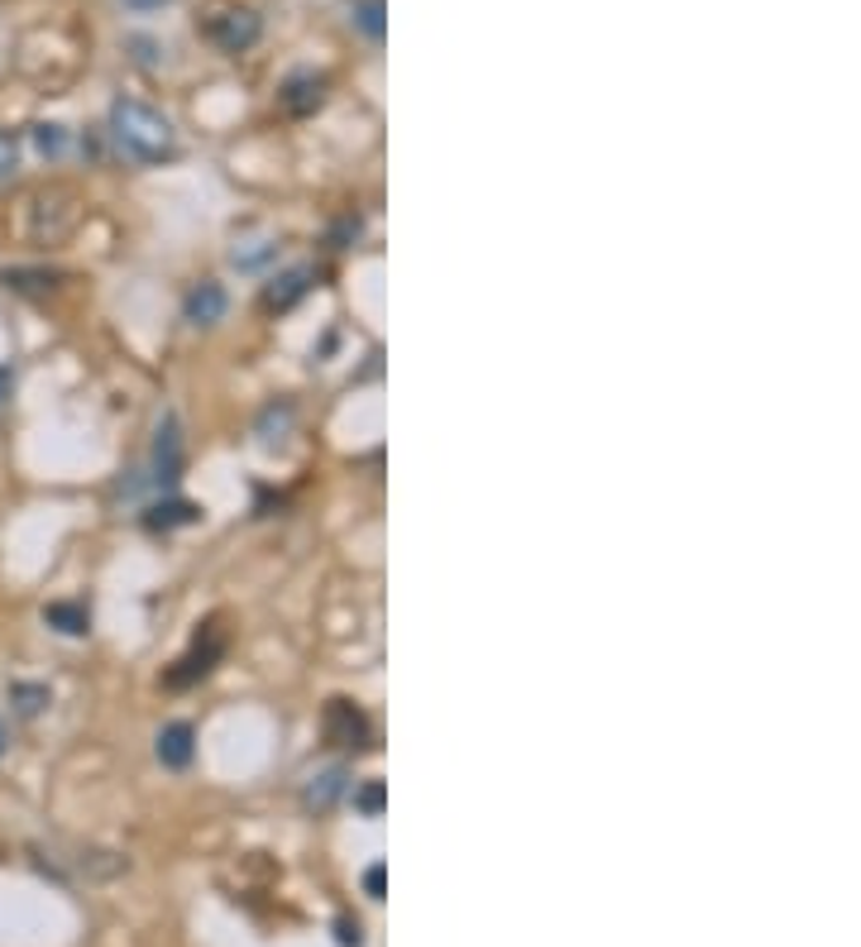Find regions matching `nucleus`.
<instances>
[{"label":"nucleus","instance_id":"5","mask_svg":"<svg viewBox=\"0 0 861 947\" xmlns=\"http://www.w3.org/2000/svg\"><path fill=\"white\" fill-rule=\"evenodd\" d=\"M311 283H316V268H307V264L274 273V278L264 283V312H293L297 302L311 293Z\"/></svg>","mask_w":861,"mask_h":947},{"label":"nucleus","instance_id":"11","mask_svg":"<svg viewBox=\"0 0 861 947\" xmlns=\"http://www.w3.org/2000/svg\"><path fill=\"white\" fill-rule=\"evenodd\" d=\"M297 426V407L287 403V397H278V403H268L264 412H259V422H254V436H259V445H283L287 441V431Z\"/></svg>","mask_w":861,"mask_h":947},{"label":"nucleus","instance_id":"27","mask_svg":"<svg viewBox=\"0 0 861 947\" xmlns=\"http://www.w3.org/2000/svg\"><path fill=\"white\" fill-rule=\"evenodd\" d=\"M6 747H10V737H6V722H0V757H6Z\"/></svg>","mask_w":861,"mask_h":947},{"label":"nucleus","instance_id":"19","mask_svg":"<svg viewBox=\"0 0 861 947\" xmlns=\"http://www.w3.org/2000/svg\"><path fill=\"white\" fill-rule=\"evenodd\" d=\"M34 149L43 158H58L68 149V130H62V125H34Z\"/></svg>","mask_w":861,"mask_h":947},{"label":"nucleus","instance_id":"14","mask_svg":"<svg viewBox=\"0 0 861 947\" xmlns=\"http://www.w3.org/2000/svg\"><path fill=\"white\" fill-rule=\"evenodd\" d=\"M0 283H6L10 293L43 297V293H53V287H58V273H48V268H6V273H0Z\"/></svg>","mask_w":861,"mask_h":947},{"label":"nucleus","instance_id":"22","mask_svg":"<svg viewBox=\"0 0 861 947\" xmlns=\"http://www.w3.org/2000/svg\"><path fill=\"white\" fill-rule=\"evenodd\" d=\"M335 943H340V947H364L359 919H335Z\"/></svg>","mask_w":861,"mask_h":947},{"label":"nucleus","instance_id":"4","mask_svg":"<svg viewBox=\"0 0 861 947\" xmlns=\"http://www.w3.org/2000/svg\"><path fill=\"white\" fill-rule=\"evenodd\" d=\"M321 728H326V742H335V747H355V751L369 747V718H364V709H359V703H349V699H330L326 703Z\"/></svg>","mask_w":861,"mask_h":947},{"label":"nucleus","instance_id":"15","mask_svg":"<svg viewBox=\"0 0 861 947\" xmlns=\"http://www.w3.org/2000/svg\"><path fill=\"white\" fill-rule=\"evenodd\" d=\"M43 622L53 632H62V637H82L91 628V613H87L82 603H48L43 608Z\"/></svg>","mask_w":861,"mask_h":947},{"label":"nucleus","instance_id":"8","mask_svg":"<svg viewBox=\"0 0 861 947\" xmlns=\"http://www.w3.org/2000/svg\"><path fill=\"white\" fill-rule=\"evenodd\" d=\"M345 790H349V770L345 766H326V770H316V776L301 785V809H307V813H330L335 805H340Z\"/></svg>","mask_w":861,"mask_h":947},{"label":"nucleus","instance_id":"18","mask_svg":"<svg viewBox=\"0 0 861 947\" xmlns=\"http://www.w3.org/2000/svg\"><path fill=\"white\" fill-rule=\"evenodd\" d=\"M349 20H355V29L364 39H383V0H355V6H349Z\"/></svg>","mask_w":861,"mask_h":947},{"label":"nucleus","instance_id":"25","mask_svg":"<svg viewBox=\"0 0 861 947\" xmlns=\"http://www.w3.org/2000/svg\"><path fill=\"white\" fill-rule=\"evenodd\" d=\"M349 239H359V220H355V216L335 226V249H349Z\"/></svg>","mask_w":861,"mask_h":947},{"label":"nucleus","instance_id":"16","mask_svg":"<svg viewBox=\"0 0 861 947\" xmlns=\"http://www.w3.org/2000/svg\"><path fill=\"white\" fill-rule=\"evenodd\" d=\"M10 703H14V713L20 718H39L48 709V684H24V680H14L10 684Z\"/></svg>","mask_w":861,"mask_h":947},{"label":"nucleus","instance_id":"3","mask_svg":"<svg viewBox=\"0 0 861 947\" xmlns=\"http://www.w3.org/2000/svg\"><path fill=\"white\" fill-rule=\"evenodd\" d=\"M77 226V206L68 191H53V197H39L29 206V235L39 239V245H58V239H68Z\"/></svg>","mask_w":861,"mask_h":947},{"label":"nucleus","instance_id":"6","mask_svg":"<svg viewBox=\"0 0 861 947\" xmlns=\"http://www.w3.org/2000/svg\"><path fill=\"white\" fill-rule=\"evenodd\" d=\"M226 307H230V297H226V287H220L216 278H201V283H191L187 287V297H182V316L191 320V326H216V320H226Z\"/></svg>","mask_w":861,"mask_h":947},{"label":"nucleus","instance_id":"21","mask_svg":"<svg viewBox=\"0 0 861 947\" xmlns=\"http://www.w3.org/2000/svg\"><path fill=\"white\" fill-rule=\"evenodd\" d=\"M14 168H20V135L0 125V183H6Z\"/></svg>","mask_w":861,"mask_h":947},{"label":"nucleus","instance_id":"12","mask_svg":"<svg viewBox=\"0 0 861 947\" xmlns=\"http://www.w3.org/2000/svg\"><path fill=\"white\" fill-rule=\"evenodd\" d=\"M220 651H226V641H220V637H211V641H206V647H197V651H191L187 661H178V670H172V675H168V684H172V689H182V684H197V680H206V675H211V670H216Z\"/></svg>","mask_w":861,"mask_h":947},{"label":"nucleus","instance_id":"20","mask_svg":"<svg viewBox=\"0 0 861 947\" xmlns=\"http://www.w3.org/2000/svg\"><path fill=\"white\" fill-rule=\"evenodd\" d=\"M383 805H388V790H383V780H369L364 790H355V809H359L364 818H378Z\"/></svg>","mask_w":861,"mask_h":947},{"label":"nucleus","instance_id":"26","mask_svg":"<svg viewBox=\"0 0 861 947\" xmlns=\"http://www.w3.org/2000/svg\"><path fill=\"white\" fill-rule=\"evenodd\" d=\"M130 10H158V6H168V0H125Z\"/></svg>","mask_w":861,"mask_h":947},{"label":"nucleus","instance_id":"10","mask_svg":"<svg viewBox=\"0 0 861 947\" xmlns=\"http://www.w3.org/2000/svg\"><path fill=\"white\" fill-rule=\"evenodd\" d=\"M326 106V77H316V72H297V77H287V87H283V110L287 116H316V110Z\"/></svg>","mask_w":861,"mask_h":947},{"label":"nucleus","instance_id":"23","mask_svg":"<svg viewBox=\"0 0 861 947\" xmlns=\"http://www.w3.org/2000/svg\"><path fill=\"white\" fill-rule=\"evenodd\" d=\"M383 886H388V871H383V861H374L369 871H364V890H369V900H383Z\"/></svg>","mask_w":861,"mask_h":947},{"label":"nucleus","instance_id":"1","mask_svg":"<svg viewBox=\"0 0 861 947\" xmlns=\"http://www.w3.org/2000/svg\"><path fill=\"white\" fill-rule=\"evenodd\" d=\"M110 139H116V149L125 158H135V164H168L172 154H178V130H172V120L164 110L135 101V96H120L116 106H110Z\"/></svg>","mask_w":861,"mask_h":947},{"label":"nucleus","instance_id":"2","mask_svg":"<svg viewBox=\"0 0 861 947\" xmlns=\"http://www.w3.org/2000/svg\"><path fill=\"white\" fill-rule=\"evenodd\" d=\"M149 479L158 489H172L182 479V422H178V412H164V422H158V431H154Z\"/></svg>","mask_w":861,"mask_h":947},{"label":"nucleus","instance_id":"7","mask_svg":"<svg viewBox=\"0 0 861 947\" xmlns=\"http://www.w3.org/2000/svg\"><path fill=\"white\" fill-rule=\"evenodd\" d=\"M264 34V20L254 10H226V14H216V24H211V39L226 48V53H245V48H254Z\"/></svg>","mask_w":861,"mask_h":947},{"label":"nucleus","instance_id":"13","mask_svg":"<svg viewBox=\"0 0 861 947\" xmlns=\"http://www.w3.org/2000/svg\"><path fill=\"white\" fill-rule=\"evenodd\" d=\"M197 503H187V497H164V503H154L144 512V526L149 532H178V526H191L197 522Z\"/></svg>","mask_w":861,"mask_h":947},{"label":"nucleus","instance_id":"24","mask_svg":"<svg viewBox=\"0 0 861 947\" xmlns=\"http://www.w3.org/2000/svg\"><path fill=\"white\" fill-rule=\"evenodd\" d=\"M10 397H14V374H10V364H0V422L10 416Z\"/></svg>","mask_w":861,"mask_h":947},{"label":"nucleus","instance_id":"17","mask_svg":"<svg viewBox=\"0 0 861 947\" xmlns=\"http://www.w3.org/2000/svg\"><path fill=\"white\" fill-rule=\"evenodd\" d=\"M268 259H278V239H245V245L230 249L235 268H264Z\"/></svg>","mask_w":861,"mask_h":947},{"label":"nucleus","instance_id":"9","mask_svg":"<svg viewBox=\"0 0 861 947\" xmlns=\"http://www.w3.org/2000/svg\"><path fill=\"white\" fill-rule=\"evenodd\" d=\"M154 751H158V761H164L168 770H187L191 766V757H197V732H191V722H164L158 728V742H154Z\"/></svg>","mask_w":861,"mask_h":947}]
</instances>
